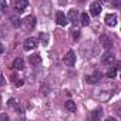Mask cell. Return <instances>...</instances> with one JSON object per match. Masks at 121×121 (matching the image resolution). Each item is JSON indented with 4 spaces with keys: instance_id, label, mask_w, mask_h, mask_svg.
Listing matches in <instances>:
<instances>
[{
    "instance_id": "603a6c76",
    "label": "cell",
    "mask_w": 121,
    "mask_h": 121,
    "mask_svg": "<svg viewBox=\"0 0 121 121\" xmlns=\"http://www.w3.org/2000/svg\"><path fill=\"white\" fill-rule=\"evenodd\" d=\"M105 121H117V120H115V118H114V117H110V118H107V120H105Z\"/></svg>"
},
{
    "instance_id": "7402d4cb",
    "label": "cell",
    "mask_w": 121,
    "mask_h": 121,
    "mask_svg": "<svg viewBox=\"0 0 121 121\" xmlns=\"http://www.w3.org/2000/svg\"><path fill=\"white\" fill-rule=\"evenodd\" d=\"M3 51H4V47H3L2 43H0V54H3Z\"/></svg>"
},
{
    "instance_id": "52a82bcc",
    "label": "cell",
    "mask_w": 121,
    "mask_h": 121,
    "mask_svg": "<svg viewBox=\"0 0 121 121\" xmlns=\"http://www.w3.org/2000/svg\"><path fill=\"white\" fill-rule=\"evenodd\" d=\"M66 17H67V20H70L71 23H77L78 19H80V13H78V10L71 9V10L69 12V16H66Z\"/></svg>"
},
{
    "instance_id": "6da1fadb",
    "label": "cell",
    "mask_w": 121,
    "mask_h": 121,
    "mask_svg": "<svg viewBox=\"0 0 121 121\" xmlns=\"http://www.w3.org/2000/svg\"><path fill=\"white\" fill-rule=\"evenodd\" d=\"M63 61H64V64L69 66V67H73V66L76 64V54H74L73 50H69V51L66 53V56H64V58H63Z\"/></svg>"
},
{
    "instance_id": "3957f363",
    "label": "cell",
    "mask_w": 121,
    "mask_h": 121,
    "mask_svg": "<svg viewBox=\"0 0 121 121\" xmlns=\"http://www.w3.org/2000/svg\"><path fill=\"white\" fill-rule=\"evenodd\" d=\"M36 47H37V40H36V39H33V37L26 39V40H24V43H23V48H24L26 51L34 50Z\"/></svg>"
},
{
    "instance_id": "277c9868",
    "label": "cell",
    "mask_w": 121,
    "mask_h": 121,
    "mask_svg": "<svg viewBox=\"0 0 121 121\" xmlns=\"http://www.w3.org/2000/svg\"><path fill=\"white\" fill-rule=\"evenodd\" d=\"M101 117H103V110H101V108H95V110H93V111L88 114L87 120H88V121H98Z\"/></svg>"
},
{
    "instance_id": "9c48e42d",
    "label": "cell",
    "mask_w": 121,
    "mask_h": 121,
    "mask_svg": "<svg viewBox=\"0 0 121 121\" xmlns=\"http://www.w3.org/2000/svg\"><path fill=\"white\" fill-rule=\"evenodd\" d=\"M100 44H101L104 48H110V47L112 46V41H111V39H110L108 36L103 34V36H100Z\"/></svg>"
},
{
    "instance_id": "5bb4252c",
    "label": "cell",
    "mask_w": 121,
    "mask_h": 121,
    "mask_svg": "<svg viewBox=\"0 0 121 121\" xmlns=\"http://www.w3.org/2000/svg\"><path fill=\"white\" fill-rule=\"evenodd\" d=\"M86 81L88 83V84H95V83H98L100 81V74H91V76H87L86 77Z\"/></svg>"
},
{
    "instance_id": "2e32d148",
    "label": "cell",
    "mask_w": 121,
    "mask_h": 121,
    "mask_svg": "<svg viewBox=\"0 0 121 121\" xmlns=\"http://www.w3.org/2000/svg\"><path fill=\"white\" fill-rule=\"evenodd\" d=\"M80 22H81V26H88L90 24V16L87 13H81L80 14Z\"/></svg>"
},
{
    "instance_id": "5b68a950",
    "label": "cell",
    "mask_w": 121,
    "mask_h": 121,
    "mask_svg": "<svg viewBox=\"0 0 121 121\" xmlns=\"http://www.w3.org/2000/svg\"><path fill=\"white\" fill-rule=\"evenodd\" d=\"M29 6V2H26V0H19V2H14L13 3V7L17 13H22L26 7Z\"/></svg>"
},
{
    "instance_id": "8992f818",
    "label": "cell",
    "mask_w": 121,
    "mask_h": 121,
    "mask_svg": "<svg viewBox=\"0 0 121 121\" xmlns=\"http://www.w3.org/2000/svg\"><path fill=\"white\" fill-rule=\"evenodd\" d=\"M101 13V4L98 2H94L90 4V14L91 16H98Z\"/></svg>"
},
{
    "instance_id": "30bf717a",
    "label": "cell",
    "mask_w": 121,
    "mask_h": 121,
    "mask_svg": "<svg viewBox=\"0 0 121 121\" xmlns=\"http://www.w3.org/2000/svg\"><path fill=\"white\" fill-rule=\"evenodd\" d=\"M56 22H57L58 26H66V24H67V17L64 16L63 12H57V14H56Z\"/></svg>"
},
{
    "instance_id": "cb8c5ba5",
    "label": "cell",
    "mask_w": 121,
    "mask_h": 121,
    "mask_svg": "<svg viewBox=\"0 0 121 121\" xmlns=\"http://www.w3.org/2000/svg\"><path fill=\"white\" fill-rule=\"evenodd\" d=\"M0 105H2V97H0Z\"/></svg>"
},
{
    "instance_id": "ba28073f",
    "label": "cell",
    "mask_w": 121,
    "mask_h": 121,
    "mask_svg": "<svg viewBox=\"0 0 121 121\" xmlns=\"http://www.w3.org/2000/svg\"><path fill=\"white\" fill-rule=\"evenodd\" d=\"M117 22H118V17H117V14L111 13V14H107V16H105V24H107V26H111V27H114V26L117 24Z\"/></svg>"
},
{
    "instance_id": "8fae6325",
    "label": "cell",
    "mask_w": 121,
    "mask_h": 121,
    "mask_svg": "<svg viewBox=\"0 0 121 121\" xmlns=\"http://www.w3.org/2000/svg\"><path fill=\"white\" fill-rule=\"evenodd\" d=\"M13 69L14 70H24V60L22 57H17L13 61Z\"/></svg>"
},
{
    "instance_id": "9a60e30c",
    "label": "cell",
    "mask_w": 121,
    "mask_h": 121,
    "mask_svg": "<svg viewBox=\"0 0 121 121\" xmlns=\"http://www.w3.org/2000/svg\"><path fill=\"white\" fill-rule=\"evenodd\" d=\"M29 61H30V64L37 66V64H40V63H41V57H40L39 54H33V56H30V57H29Z\"/></svg>"
},
{
    "instance_id": "4fadbf2b",
    "label": "cell",
    "mask_w": 121,
    "mask_h": 121,
    "mask_svg": "<svg viewBox=\"0 0 121 121\" xmlns=\"http://www.w3.org/2000/svg\"><path fill=\"white\" fill-rule=\"evenodd\" d=\"M10 23H12V26H13L14 29H19V27L22 26V20H20L19 14H13V16H10Z\"/></svg>"
},
{
    "instance_id": "d6986e66",
    "label": "cell",
    "mask_w": 121,
    "mask_h": 121,
    "mask_svg": "<svg viewBox=\"0 0 121 121\" xmlns=\"http://www.w3.org/2000/svg\"><path fill=\"white\" fill-rule=\"evenodd\" d=\"M117 76V69H110L108 71H107V77H110V78H114Z\"/></svg>"
},
{
    "instance_id": "7a4b0ae2",
    "label": "cell",
    "mask_w": 121,
    "mask_h": 121,
    "mask_svg": "<svg viewBox=\"0 0 121 121\" xmlns=\"http://www.w3.org/2000/svg\"><path fill=\"white\" fill-rule=\"evenodd\" d=\"M114 61H115V56H114V53H111V51H105V53L103 54V57H101V63L105 64V66H110V64H112Z\"/></svg>"
},
{
    "instance_id": "d4e9b609",
    "label": "cell",
    "mask_w": 121,
    "mask_h": 121,
    "mask_svg": "<svg viewBox=\"0 0 121 121\" xmlns=\"http://www.w3.org/2000/svg\"><path fill=\"white\" fill-rule=\"evenodd\" d=\"M0 7H2V6H0ZM0 12H2V10H0Z\"/></svg>"
},
{
    "instance_id": "44dd1931",
    "label": "cell",
    "mask_w": 121,
    "mask_h": 121,
    "mask_svg": "<svg viewBox=\"0 0 121 121\" xmlns=\"http://www.w3.org/2000/svg\"><path fill=\"white\" fill-rule=\"evenodd\" d=\"M2 84H4V78H3V74H2V71H0V86Z\"/></svg>"
},
{
    "instance_id": "e0dca14e",
    "label": "cell",
    "mask_w": 121,
    "mask_h": 121,
    "mask_svg": "<svg viewBox=\"0 0 121 121\" xmlns=\"http://www.w3.org/2000/svg\"><path fill=\"white\" fill-rule=\"evenodd\" d=\"M66 108L70 111V112H76V110H77V107H76V103L74 101H71V100H69V101H66Z\"/></svg>"
},
{
    "instance_id": "ac0fdd59",
    "label": "cell",
    "mask_w": 121,
    "mask_h": 121,
    "mask_svg": "<svg viewBox=\"0 0 121 121\" xmlns=\"http://www.w3.org/2000/svg\"><path fill=\"white\" fill-rule=\"evenodd\" d=\"M71 34H73V39L74 40H78L80 39V29L78 27H73L71 29Z\"/></svg>"
},
{
    "instance_id": "7c38bea8",
    "label": "cell",
    "mask_w": 121,
    "mask_h": 121,
    "mask_svg": "<svg viewBox=\"0 0 121 121\" xmlns=\"http://www.w3.org/2000/svg\"><path fill=\"white\" fill-rule=\"evenodd\" d=\"M24 23H26V26L31 30V29H34V27H36V17L30 14V16L24 17Z\"/></svg>"
},
{
    "instance_id": "ffe728a7",
    "label": "cell",
    "mask_w": 121,
    "mask_h": 121,
    "mask_svg": "<svg viewBox=\"0 0 121 121\" xmlns=\"http://www.w3.org/2000/svg\"><path fill=\"white\" fill-rule=\"evenodd\" d=\"M0 121H10L7 114H0Z\"/></svg>"
}]
</instances>
